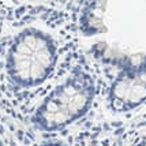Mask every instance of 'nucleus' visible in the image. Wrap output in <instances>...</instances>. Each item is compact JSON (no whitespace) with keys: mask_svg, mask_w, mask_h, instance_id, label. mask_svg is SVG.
<instances>
[{"mask_svg":"<svg viewBox=\"0 0 146 146\" xmlns=\"http://www.w3.org/2000/svg\"><path fill=\"white\" fill-rule=\"evenodd\" d=\"M96 96L92 76L76 70L44 98L33 115V123L41 131H57L89 112Z\"/></svg>","mask_w":146,"mask_h":146,"instance_id":"nucleus-1","label":"nucleus"},{"mask_svg":"<svg viewBox=\"0 0 146 146\" xmlns=\"http://www.w3.org/2000/svg\"><path fill=\"white\" fill-rule=\"evenodd\" d=\"M56 62L55 41L40 30H25L10 46L6 62L7 75L19 88H36L49 78Z\"/></svg>","mask_w":146,"mask_h":146,"instance_id":"nucleus-2","label":"nucleus"},{"mask_svg":"<svg viewBox=\"0 0 146 146\" xmlns=\"http://www.w3.org/2000/svg\"><path fill=\"white\" fill-rule=\"evenodd\" d=\"M146 101V56L128 59L109 89V104L115 111H131Z\"/></svg>","mask_w":146,"mask_h":146,"instance_id":"nucleus-3","label":"nucleus"},{"mask_svg":"<svg viewBox=\"0 0 146 146\" xmlns=\"http://www.w3.org/2000/svg\"><path fill=\"white\" fill-rule=\"evenodd\" d=\"M41 146H70L67 145L66 142L63 141H57V139H53V141H48V142H44Z\"/></svg>","mask_w":146,"mask_h":146,"instance_id":"nucleus-4","label":"nucleus"},{"mask_svg":"<svg viewBox=\"0 0 146 146\" xmlns=\"http://www.w3.org/2000/svg\"><path fill=\"white\" fill-rule=\"evenodd\" d=\"M137 146H146V138H143V139L141 141V142H139V143H138Z\"/></svg>","mask_w":146,"mask_h":146,"instance_id":"nucleus-5","label":"nucleus"},{"mask_svg":"<svg viewBox=\"0 0 146 146\" xmlns=\"http://www.w3.org/2000/svg\"><path fill=\"white\" fill-rule=\"evenodd\" d=\"M0 146H4L3 145V142H1V139H0Z\"/></svg>","mask_w":146,"mask_h":146,"instance_id":"nucleus-6","label":"nucleus"}]
</instances>
